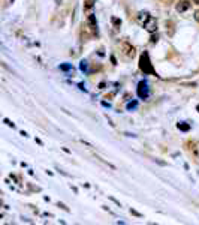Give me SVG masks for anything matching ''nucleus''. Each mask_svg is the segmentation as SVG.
Listing matches in <instances>:
<instances>
[{
    "label": "nucleus",
    "instance_id": "obj_1",
    "mask_svg": "<svg viewBox=\"0 0 199 225\" xmlns=\"http://www.w3.org/2000/svg\"><path fill=\"white\" fill-rule=\"evenodd\" d=\"M190 6H192V2H189V0H181V2L177 3L175 9H177L180 14H184V12H187V11L190 9Z\"/></svg>",
    "mask_w": 199,
    "mask_h": 225
},
{
    "label": "nucleus",
    "instance_id": "obj_2",
    "mask_svg": "<svg viewBox=\"0 0 199 225\" xmlns=\"http://www.w3.org/2000/svg\"><path fill=\"white\" fill-rule=\"evenodd\" d=\"M138 95L141 98H148V86H147V83L142 81V83H139V86H138Z\"/></svg>",
    "mask_w": 199,
    "mask_h": 225
},
{
    "label": "nucleus",
    "instance_id": "obj_3",
    "mask_svg": "<svg viewBox=\"0 0 199 225\" xmlns=\"http://www.w3.org/2000/svg\"><path fill=\"white\" fill-rule=\"evenodd\" d=\"M144 27L147 29V30H148L150 33H153V32H156V29H157V21L153 18V17H151V18H150V20L144 24Z\"/></svg>",
    "mask_w": 199,
    "mask_h": 225
},
{
    "label": "nucleus",
    "instance_id": "obj_4",
    "mask_svg": "<svg viewBox=\"0 0 199 225\" xmlns=\"http://www.w3.org/2000/svg\"><path fill=\"white\" fill-rule=\"evenodd\" d=\"M144 59H145V63H144V60H141V69L144 71V72H153V68H151V65H150V62H148V54H144L142 56Z\"/></svg>",
    "mask_w": 199,
    "mask_h": 225
},
{
    "label": "nucleus",
    "instance_id": "obj_5",
    "mask_svg": "<svg viewBox=\"0 0 199 225\" xmlns=\"http://www.w3.org/2000/svg\"><path fill=\"white\" fill-rule=\"evenodd\" d=\"M150 18H151V15H150L148 12H139V14L136 15V21H138L141 26H144V24H145V23H147Z\"/></svg>",
    "mask_w": 199,
    "mask_h": 225
},
{
    "label": "nucleus",
    "instance_id": "obj_6",
    "mask_svg": "<svg viewBox=\"0 0 199 225\" xmlns=\"http://www.w3.org/2000/svg\"><path fill=\"white\" fill-rule=\"evenodd\" d=\"M123 48H124V54L127 56V57H132L133 54H135V48H133V47H130L129 44H123Z\"/></svg>",
    "mask_w": 199,
    "mask_h": 225
},
{
    "label": "nucleus",
    "instance_id": "obj_7",
    "mask_svg": "<svg viewBox=\"0 0 199 225\" xmlns=\"http://www.w3.org/2000/svg\"><path fill=\"white\" fill-rule=\"evenodd\" d=\"M87 23H89V26H90L91 29H95V27H97V23H96V18H95V15H93V14H90L89 17H87Z\"/></svg>",
    "mask_w": 199,
    "mask_h": 225
},
{
    "label": "nucleus",
    "instance_id": "obj_8",
    "mask_svg": "<svg viewBox=\"0 0 199 225\" xmlns=\"http://www.w3.org/2000/svg\"><path fill=\"white\" fill-rule=\"evenodd\" d=\"M91 8H93V2H91V0H89L87 5H85V9H91Z\"/></svg>",
    "mask_w": 199,
    "mask_h": 225
},
{
    "label": "nucleus",
    "instance_id": "obj_9",
    "mask_svg": "<svg viewBox=\"0 0 199 225\" xmlns=\"http://www.w3.org/2000/svg\"><path fill=\"white\" fill-rule=\"evenodd\" d=\"M195 20H196V21H199V11H198V12L195 14Z\"/></svg>",
    "mask_w": 199,
    "mask_h": 225
},
{
    "label": "nucleus",
    "instance_id": "obj_10",
    "mask_svg": "<svg viewBox=\"0 0 199 225\" xmlns=\"http://www.w3.org/2000/svg\"><path fill=\"white\" fill-rule=\"evenodd\" d=\"M135 107H136V104H129L127 108H135Z\"/></svg>",
    "mask_w": 199,
    "mask_h": 225
},
{
    "label": "nucleus",
    "instance_id": "obj_11",
    "mask_svg": "<svg viewBox=\"0 0 199 225\" xmlns=\"http://www.w3.org/2000/svg\"><path fill=\"white\" fill-rule=\"evenodd\" d=\"M193 3H196V5H199V0H193Z\"/></svg>",
    "mask_w": 199,
    "mask_h": 225
},
{
    "label": "nucleus",
    "instance_id": "obj_12",
    "mask_svg": "<svg viewBox=\"0 0 199 225\" xmlns=\"http://www.w3.org/2000/svg\"><path fill=\"white\" fill-rule=\"evenodd\" d=\"M163 2H172V0H163Z\"/></svg>",
    "mask_w": 199,
    "mask_h": 225
}]
</instances>
